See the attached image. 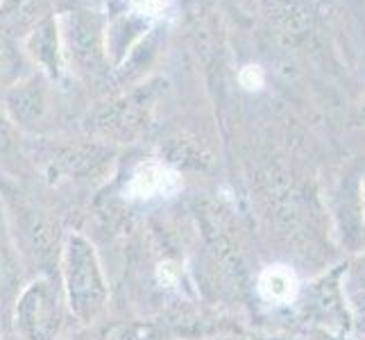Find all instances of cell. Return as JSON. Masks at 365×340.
<instances>
[{
    "label": "cell",
    "instance_id": "cell-1",
    "mask_svg": "<svg viewBox=\"0 0 365 340\" xmlns=\"http://www.w3.org/2000/svg\"><path fill=\"white\" fill-rule=\"evenodd\" d=\"M182 188V180L178 170L163 163L150 161L138 166L136 172L132 175L128 195L136 200H153V197H170Z\"/></svg>",
    "mask_w": 365,
    "mask_h": 340
},
{
    "label": "cell",
    "instance_id": "cell-2",
    "mask_svg": "<svg viewBox=\"0 0 365 340\" xmlns=\"http://www.w3.org/2000/svg\"><path fill=\"white\" fill-rule=\"evenodd\" d=\"M259 295L270 304H291L299 293V279L291 266L274 263L259 274Z\"/></svg>",
    "mask_w": 365,
    "mask_h": 340
},
{
    "label": "cell",
    "instance_id": "cell-3",
    "mask_svg": "<svg viewBox=\"0 0 365 340\" xmlns=\"http://www.w3.org/2000/svg\"><path fill=\"white\" fill-rule=\"evenodd\" d=\"M238 80H241V84L247 91H257L263 86V73L259 66H245L241 71V75H238Z\"/></svg>",
    "mask_w": 365,
    "mask_h": 340
},
{
    "label": "cell",
    "instance_id": "cell-4",
    "mask_svg": "<svg viewBox=\"0 0 365 340\" xmlns=\"http://www.w3.org/2000/svg\"><path fill=\"white\" fill-rule=\"evenodd\" d=\"M178 268L173 266V263H161L159 266V279L161 282H166V284H175L178 282Z\"/></svg>",
    "mask_w": 365,
    "mask_h": 340
}]
</instances>
